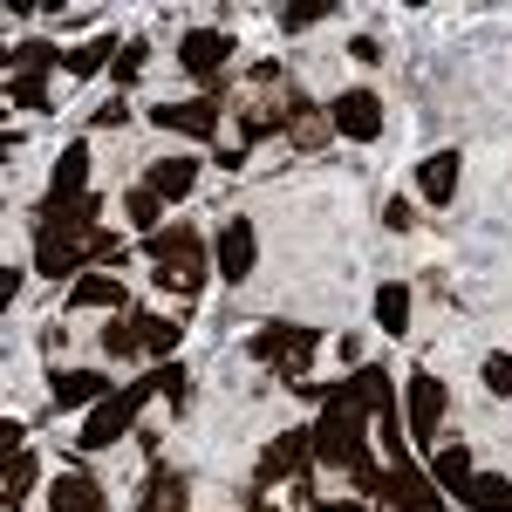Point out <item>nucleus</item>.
<instances>
[{
    "instance_id": "f257e3e1",
    "label": "nucleus",
    "mask_w": 512,
    "mask_h": 512,
    "mask_svg": "<svg viewBox=\"0 0 512 512\" xmlns=\"http://www.w3.org/2000/svg\"><path fill=\"white\" fill-rule=\"evenodd\" d=\"M96 205L103 198L89 192H62V185H48V198L35 205V274H48V280H82V267L89 260H103V267H117L123 246L117 233H103L96 226Z\"/></svg>"
},
{
    "instance_id": "f03ea898",
    "label": "nucleus",
    "mask_w": 512,
    "mask_h": 512,
    "mask_svg": "<svg viewBox=\"0 0 512 512\" xmlns=\"http://www.w3.org/2000/svg\"><path fill=\"white\" fill-rule=\"evenodd\" d=\"M144 253H151L158 294H178V301H192L205 287V274H212V239H198L192 226H158L144 239Z\"/></svg>"
},
{
    "instance_id": "7ed1b4c3",
    "label": "nucleus",
    "mask_w": 512,
    "mask_h": 512,
    "mask_svg": "<svg viewBox=\"0 0 512 512\" xmlns=\"http://www.w3.org/2000/svg\"><path fill=\"white\" fill-rule=\"evenodd\" d=\"M287 103H294V82L280 76V62H253L246 103H239V151H253L260 137L287 130Z\"/></svg>"
},
{
    "instance_id": "20e7f679",
    "label": "nucleus",
    "mask_w": 512,
    "mask_h": 512,
    "mask_svg": "<svg viewBox=\"0 0 512 512\" xmlns=\"http://www.w3.org/2000/svg\"><path fill=\"white\" fill-rule=\"evenodd\" d=\"M315 349H321V328H301V321H274V328H260L253 342H246V355L253 362H267L280 383H308V362H315Z\"/></svg>"
},
{
    "instance_id": "39448f33",
    "label": "nucleus",
    "mask_w": 512,
    "mask_h": 512,
    "mask_svg": "<svg viewBox=\"0 0 512 512\" xmlns=\"http://www.w3.org/2000/svg\"><path fill=\"white\" fill-rule=\"evenodd\" d=\"M48 69H62V55L48 48V41H21L14 55H7V103L14 110H48L55 96H48Z\"/></svg>"
},
{
    "instance_id": "423d86ee",
    "label": "nucleus",
    "mask_w": 512,
    "mask_h": 512,
    "mask_svg": "<svg viewBox=\"0 0 512 512\" xmlns=\"http://www.w3.org/2000/svg\"><path fill=\"white\" fill-rule=\"evenodd\" d=\"M219 103H226V76L205 82L192 103H151V123H158V130H178V137H192V144H205V137L219 130Z\"/></svg>"
},
{
    "instance_id": "0eeeda50",
    "label": "nucleus",
    "mask_w": 512,
    "mask_h": 512,
    "mask_svg": "<svg viewBox=\"0 0 512 512\" xmlns=\"http://www.w3.org/2000/svg\"><path fill=\"white\" fill-rule=\"evenodd\" d=\"M315 431H280L267 451H260V465H253V485H287V478H315Z\"/></svg>"
},
{
    "instance_id": "6e6552de",
    "label": "nucleus",
    "mask_w": 512,
    "mask_h": 512,
    "mask_svg": "<svg viewBox=\"0 0 512 512\" xmlns=\"http://www.w3.org/2000/svg\"><path fill=\"white\" fill-rule=\"evenodd\" d=\"M328 117H335V137L376 144V137H383V96H376V89H342V96L328 103Z\"/></svg>"
},
{
    "instance_id": "1a4fd4ad",
    "label": "nucleus",
    "mask_w": 512,
    "mask_h": 512,
    "mask_svg": "<svg viewBox=\"0 0 512 512\" xmlns=\"http://www.w3.org/2000/svg\"><path fill=\"white\" fill-rule=\"evenodd\" d=\"M226 62H233V35H226V28H192V35L178 41V69L198 76V89L226 76Z\"/></svg>"
},
{
    "instance_id": "9d476101",
    "label": "nucleus",
    "mask_w": 512,
    "mask_h": 512,
    "mask_svg": "<svg viewBox=\"0 0 512 512\" xmlns=\"http://www.w3.org/2000/svg\"><path fill=\"white\" fill-rule=\"evenodd\" d=\"M444 383H437L431 369H417L410 376V437H417V451H437V424H444Z\"/></svg>"
},
{
    "instance_id": "9b49d317",
    "label": "nucleus",
    "mask_w": 512,
    "mask_h": 512,
    "mask_svg": "<svg viewBox=\"0 0 512 512\" xmlns=\"http://www.w3.org/2000/svg\"><path fill=\"white\" fill-rule=\"evenodd\" d=\"M280 137H287L294 151H308V158H315V151H328V137H335V117L321 110L315 96H301V89H294V103H287V130H280Z\"/></svg>"
},
{
    "instance_id": "f8f14e48",
    "label": "nucleus",
    "mask_w": 512,
    "mask_h": 512,
    "mask_svg": "<svg viewBox=\"0 0 512 512\" xmlns=\"http://www.w3.org/2000/svg\"><path fill=\"white\" fill-rule=\"evenodd\" d=\"M458 178H465V158H458V151H431V158L410 171V185L431 198V205H451V198H458Z\"/></svg>"
},
{
    "instance_id": "ddd939ff",
    "label": "nucleus",
    "mask_w": 512,
    "mask_h": 512,
    "mask_svg": "<svg viewBox=\"0 0 512 512\" xmlns=\"http://www.w3.org/2000/svg\"><path fill=\"white\" fill-rule=\"evenodd\" d=\"M137 512H192V478L178 465H151V485H144Z\"/></svg>"
},
{
    "instance_id": "4468645a",
    "label": "nucleus",
    "mask_w": 512,
    "mask_h": 512,
    "mask_svg": "<svg viewBox=\"0 0 512 512\" xmlns=\"http://www.w3.org/2000/svg\"><path fill=\"white\" fill-rule=\"evenodd\" d=\"M48 512H103V485H96V472L69 465V472L48 485Z\"/></svg>"
},
{
    "instance_id": "2eb2a0df",
    "label": "nucleus",
    "mask_w": 512,
    "mask_h": 512,
    "mask_svg": "<svg viewBox=\"0 0 512 512\" xmlns=\"http://www.w3.org/2000/svg\"><path fill=\"white\" fill-rule=\"evenodd\" d=\"M144 185H151L164 205H178V198L198 192V158H192V151H185V158H158L151 171H144Z\"/></svg>"
},
{
    "instance_id": "dca6fc26",
    "label": "nucleus",
    "mask_w": 512,
    "mask_h": 512,
    "mask_svg": "<svg viewBox=\"0 0 512 512\" xmlns=\"http://www.w3.org/2000/svg\"><path fill=\"white\" fill-rule=\"evenodd\" d=\"M212 246H219V274L233 280V287L253 274V253H260V246H253V226H246V219H226V233L212 239Z\"/></svg>"
},
{
    "instance_id": "f3484780",
    "label": "nucleus",
    "mask_w": 512,
    "mask_h": 512,
    "mask_svg": "<svg viewBox=\"0 0 512 512\" xmlns=\"http://www.w3.org/2000/svg\"><path fill=\"white\" fill-rule=\"evenodd\" d=\"M458 506L465 512H512V478L506 472H472L458 485Z\"/></svg>"
},
{
    "instance_id": "a211bd4d",
    "label": "nucleus",
    "mask_w": 512,
    "mask_h": 512,
    "mask_svg": "<svg viewBox=\"0 0 512 512\" xmlns=\"http://www.w3.org/2000/svg\"><path fill=\"white\" fill-rule=\"evenodd\" d=\"M123 301H130V287L110 274H82L69 280V308H110V315H123Z\"/></svg>"
},
{
    "instance_id": "6ab92c4d",
    "label": "nucleus",
    "mask_w": 512,
    "mask_h": 512,
    "mask_svg": "<svg viewBox=\"0 0 512 512\" xmlns=\"http://www.w3.org/2000/svg\"><path fill=\"white\" fill-rule=\"evenodd\" d=\"M321 499H308V478H287V485H253L246 512H315Z\"/></svg>"
},
{
    "instance_id": "aec40b11",
    "label": "nucleus",
    "mask_w": 512,
    "mask_h": 512,
    "mask_svg": "<svg viewBox=\"0 0 512 512\" xmlns=\"http://www.w3.org/2000/svg\"><path fill=\"white\" fill-rule=\"evenodd\" d=\"M48 396L69 410V403H89V396H110V383L96 369H48Z\"/></svg>"
},
{
    "instance_id": "412c9836",
    "label": "nucleus",
    "mask_w": 512,
    "mask_h": 512,
    "mask_svg": "<svg viewBox=\"0 0 512 512\" xmlns=\"http://www.w3.org/2000/svg\"><path fill=\"white\" fill-rule=\"evenodd\" d=\"M130 328H137V342H144V355H158V362H171V349L185 342V328L164 315H144V308H130Z\"/></svg>"
},
{
    "instance_id": "4be33fe9",
    "label": "nucleus",
    "mask_w": 512,
    "mask_h": 512,
    "mask_svg": "<svg viewBox=\"0 0 512 512\" xmlns=\"http://www.w3.org/2000/svg\"><path fill=\"white\" fill-rule=\"evenodd\" d=\"M117 48L123 41L117 35H96V41H82V48H69V55H62V76H96V69H110V62H117Z\"/></svg>"
},
{
    "instance_id": "5701e85b",
    "label": "nucleus",
    "mask_w": 512,
    "mask_h": 512,
    "mask_svg": "<svg viewBox=\"0 0 512 512\" xmlns=\"http://www.w3.org/2000/svg\"><path fill=\"white\" fill-rule=\"evenodd\" d=\"M28 485H35V451H7V472H0V512H21Z\"/></svg>"
},
{
    "instance_id": "b1692460",
    "label": "nucleus",
    "mask_w": 512,
    "mask_h": 512,
    "mask_svg": "<svg viewBox=\"0 0 512 512\" xmlns=\"http://www.w3.org/2000/svg\"><path fill=\"white\" fill-rule=\"evenodd\" d=\"M472 478V451L465 444H444V451H431V485L437 492H458Z\"/></svg>"
},
{
    "instance_id": "393cba45",
    "label": "nucleus",
    "mask_w": 512,
    "mask_h": 512,
    "mask_svg": "<svg viewBox=\"0 0 512 512\" xmlns=\"http://www.w3.org/2000/svg\"><path fill=\"white\" fill-rule=\"evenodd\" d=\"M376 321H383V335L403 342V328H410V287L390 280V287H376Z\"/></svg>"
},
{
    "instance_id": "a878e982",
    "label": "nucleus",
    "mask_w": 512,
    "mask_h": 512,
    "mask_svg": "<svg viewBox=\"0 0 512 512\" xmlns=\"http://www.w3.org/2000/svg\"><path fill=\"white\" fill-rule=\"evenodd\" d=\"M123 212H130V226H137V233L151 239V233H158V219H164V198L151 192V185H130V192H123Z\"/></svg>"
},
{
    "instance_id": "bb28decb",
    "label": "nucleus",
    "mask_w": 512,
    "mask_h": 512,
    "mask_svg": "<svg viewBox=\"0 0 512 512\" xmlns=\"http://www.w3.org/2000/svg\"><path fill=\"white\" fill-rule=\"evenodd\" d=\"M48 185H62V192H82V185H89V144H82V137L55 158V178H48Z\"/></svg>"
},
{
    "instance_id": "cd10ccee",
    "label": "nucleus",
    "mask_w": 512,
    "mask_h": 512,
    "mask_svg": "<svg viewBox=\"0 0 512 512\" xmlns=\"http://www.w3.org/2000/svg\"><path fill=\"white\" fill-rule=\"evenodd\" d=\"M103 355H110V362H130V355H144L137 328H130V308H123V315H110V328H103Z\"/></svg>"
},
{
    "instance_id": "c85d7f7f",
    "label": "nucleus",
    "mask_w": 512,
    "mask_h": 512,
    "mask_svg": "<svg viewBox=\"0 0 512 512\" xmlns=\"http://www.w3.org/2000/svg\"><path fill=\"white\" fill-rule=\"evenodd\" d=\"M328 14H335V0H287V7H280V28H287V35H308Z\"/></svg>"
},
{
    "instance_id": "c756f323",
    "label": "nucleus",
    "mask_w": 512,
    "mask_h": 512,
    "mask_svg": "<svg viewBox=\"0 0 512 512\" xmlns=\"http://www.w3.org/2000/svg\"><path fill=\"white\" fill-rule=\"evenodd\" d=\"M144 55H151V41H144V35H130V41L117 48V62H110V82H117L123 96H130V82H137V69H144Z\"/></svg>"
},
{
    "instance_id": "7c9ffc66",
    "label": "nucleus",
    "mask_w": 512,
    "mask_h": 512,
    "mask_svg": "<svg viewBox=\"0 0 512 512\" xmlns=\"http://www.w3.org/2000/svg\"><path fill=\"white\" fill-rule=\"evenodd\" d=\"M485 390L499 403H512V355H485Z\"/></svg>"
},
{
    "instance_id": "2f4dec72",
    "label": "nucleus",
    "mask_w": 512,
    "mask_h": 512,
    "mask_svg": "<svg viewBox=\"0 0 512 512\" xmlns=\"http://www.w3.org/2000/svg\"><path fill=\"white\" fill-rule=\"evenodd\" d=\"M383 219H390V233H410V226H417V212H410V198H390V205H383Z\"/></svg>"
},
{
    "instance_id": "473e14b6",
    "label": "nucleus",
    "mask_w": 512,
    "mask_h": 512,
    "mask_svg": "<svg viewBox=\"0 0 512 512\" xmlns=\"http://www.w3.org/2000/svg\"><path fill=\"white\" fill-rule=\"evenodd\" d=\"M117 123H130V96H117V103L96 110V130H117Z\"/></svg>"
},
{
    "instance_id": "72a5a7b5",
    "label": "nucleus",
    "mask_w": 512,
    "mask_h": 512,
    "mask_svg": "<svg viewBox=\"0 0 512 512\" xmlns=\"http://www.w3.org/2000/svg\"><path fill=\"white\" fill-rule=\"evenodd\" d=\"M355 62H383V41H376V35H355Z\"/></svg>"
},
{
    "instance_id": "f704fd0d",
    "label": "nucleus",
    "mask_w": 512,
    "mask_h": 512,
    "mask_svg": "<svg viewBox=\"0 0 512 512\" xmlns=\"http://www.w3.org/2000/svg\"><path fill=\"white\" fill-rule=\"evenodd\" d=\"M315 512H376V506H349V499H321Z\"/></svg>"
}]
</instances>
